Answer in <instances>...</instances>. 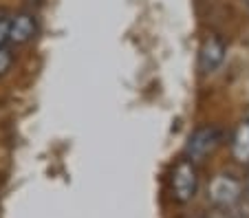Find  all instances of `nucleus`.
<instances>
[{
  "label": "nucleus",
  "mask_w": 249,
  "mask_h": 218,
  "mask_svg": "<svg viewBox=\"0 0 249 218\" xmlns=\"http://www.w3.org/2000/svg\"><path fill=\"white\" fill-rule=\"evenodd\" d=\"M221 143H223V130L218 126H201V128H196L190 134L188 143H185V159H190L194 163L203 161Z\"/></svg>",
  "instance_id": "obj_1"
},
{
  "label": "nucleus",
  "mask_w": 249,
  "mask_h": 218,
  "mask_svg": "<svg viewBox=\"0 0 249 218\" xmlns=\"http://www.w3.org/2000/svg\"><path fill=\"white\" fill-rule=\"evenodd\" d=\"M170 185H172V196L179 203H188L196 196L198 190V170L194 166V161L190 159H181L172 170L170 176Z\"/></svg>",
  "instance_id": "obj_2"
},
{
  "label": "nucleus",
  "mask_w": 249,
  "mask_h": 218,
  "mask_svg": "<svg viewBox=\"0 0 249 218\" xmlns=\"http://www.w3.org/2000/svg\"><path fill=\"white\" fill-rule=\"evenodd\" d=\"M207 196L214 205L218 207H231L234 203H238L240 196H243V183H240L236 176L231 174H216L210 181V187H207Z\"/></svg>",
  "instance_id": "obj_3"
},
{
  "label": "nucleus",
  "mask_w": 249,
  "mask_h": 218,
  "mask_svg": "<svg viewBox=\"0 0 249 218\" xmlns=\"http://www.w3.org/2000/svg\"><path fill=\"white\" fill-rule=\"evenodd\" d=\"M225 55H227V44L221 35L214 34L210 38H205L201 49H198V71L203 75L214 73L225 62Z\"/></svg>",
  "instance_id": "obj_4"
},
{
  "label": "nucleus",
  "mask_w": 249,
  "mask_h": 218,
  "mask_svg": "<svg viewBox=\"0 0 249 218\" xmlns=\"http://www.w3.org/2000/svg\"><path fill=\"white\" fill-rule=\"evenodd\" d=\"M38 34V18L31 11H18L16 16H9V44L22 47L31 42Z\"/></svg>",
  "instance_id": "obj_5"
},
{
  "label": "nucleus",
  "mask_w": 249,
  "mask_h": 218,
  "mask_svg": "<svg viewBox=\"0 0 249 218\" xmlns=\"http://www.w3.org/2000/svg\"><path fill=\"white\" fill-rule=\"evenodd\" d=\"M231 157L240 166H249V123H238V128L234 130L231 137Z\"/></svg>",
  "instance_id": "obj_6"
},
{
  "label": "nucleus",
  "mask_w": 249,
  "mask_h": 218,
  "mask_svg": "<svg viewBox=\"0 0 249 218\" xmlns=\"http://www.w3.org/2000/svg\"><path fill=\"white\" fill-rule=\"evenodd\" d=\"M14 53L9 47H0V77H5L14 67Z\"/></svg>",
  "instance_id": "obj_7"
},
{
  "label": "nucleus",
  "mask_w": 249,
  "mask_h": 218,
  "mask_svg": "<svg viewBox=\"0 0 249 218\" xmlns=\"http://www.w3.org/2000/svg\"><path fill=\"white\" fill-rule=\"evenodd\" d=\"M9 44V16L0 9V47Z\"/></svg>",
  "instance_id": "obj_8"
},
{
  "label": "nucleus",
  "mask_w": 249,
  "mask_h": 218,
  "mask_svg": "<svg viewBox=\"0 0 249 218\" xmlns=\"http://www.w3.org/2000/svg\"><path fill=\"white\" fill-rule=\"evenodd\" d=\"M245 5H247V9H249V0H245Z\"/></svg>",
  "instance_id": "obj_9"
},
{
  "label": "nucleus",
  "mask_w": 249,
  "mask_h": 218,
  "mask_svg": "<svg viewBox=\"0 0 249 218\" xmlns=\"http://www.w3.org/2000/svg\"><path fill=\"white\" fill-rule=\"evenodd\" d=\"M245 121H247V123H249V113H247V119H245Z\"/></svg>",
  "instance_id": "obj_10"
},
{
  "label": "nucleus",
  "mask_w": 249,
  "mask_h": 218,
  "mask_svg": "<svg viewBox=\"0 0 249 218\" xmlns=\"http://www.w3.org/2000/svg\"><path fill=\"white\" fill-rule=\"evenodd\" d=\"M247 190H249V176H247Z\"/></svg>",
  "instance_id": "obj_11"
}]
</instances>
